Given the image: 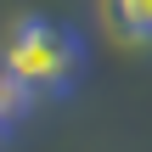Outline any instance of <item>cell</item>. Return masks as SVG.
Returning <instances> with one entry per match:
<instances>
[{
    "instance_id": "obj_1",
    "label": "cell",
    "mask_w": 152,
    "mask_h": 152,
    "mask_svg": "<svg viewBox=\"0 0 152 152\" xmlns=\"http://www.w3.org/2000/svg\"><path fill=\"white\" fill-rule=\"evenodd\" d=\"M0 68L39 102V96H62L79 68H85V45L68 23H51L39 11L17 17L6 34H0Z\"/></svg>"
},
{
    "instance_id": "obj_2",
    "label": "cell",
    "mask_w": 152,
    "mask_h": 152,
    "mask_svg": "<svg viewBox=\"0 0 152 152\" xmlns=\"http://www.w3.org/2000/svg\"><path fill=\"white\" fill-rule=\"evenodd\" d=\"M107 17L124 39H152V0H107Z\"/></svg>"
},
{
    "instance_id": "obj_3",
    "label": "cell",
    "mask_w": 152,
    "mask_h": 152,
    "mask_svg": "<svg viewBox=\"0 0 152 152\" xmlns=\"http://www.w3.org/2000/svg\"><path fill=\"white\" fill-rule=\"evenodd\" d=\"M28 107H34V96H28V90L0 68V135H6V130H17V124L28 118Z\"/></svg>"
}]
</instances>
